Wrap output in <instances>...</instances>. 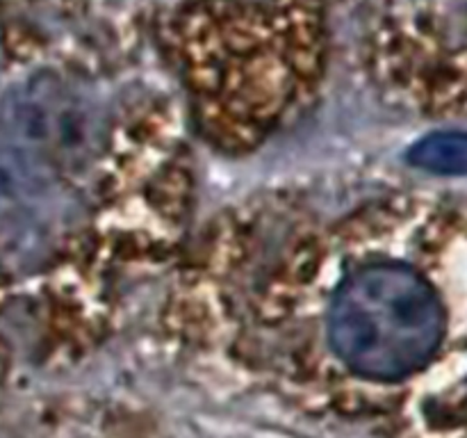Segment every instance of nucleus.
I'll return each mask as SVG.
<instances>
[{
    "label": "nucleus",
    "mask_w": 467,
    "mask_h": 438,
    "mask_svg": "<svg viewBox=\"0 0 467 438\" xmlns=\"http://www.w3.org/2000/svg\"><path fill=\"white\" fill-rule=\"evenodd\" d=\"M409 160L424 172L441 176H467V132H431L410 149Z\"/></svg>",
    "instance_id": "20e7f679"
},
{
    "label": "nucleus",
    "mask_w": 467,
    "mask_h": 438,
    "mask_svg": "<svg viewBox=\"0 0 467 438\" xmlns=\"http://www.w3.org/2000/svg\"><path fill=\"white\" fill-rule=\"evenodd\" d=\"M62 201L53 169L0 141V269L27 272L50 254Z\"/></svg>",
    "instance_id": "7ed1b4c3"
},
{
    "label": "nucleus",
    "mask_w": 467,
    "mask_h": 438,
    "mask_svg": "<svg viewBox=\"0 0 467 438\" xmlns=\"http://www.w3.org/2000/svg\"><path fill=\"white\" fill-rule=\"evenodd\" d=\"M105 140L108 119L99 100L59 76L39 73L0 99V141L53 172L91 164Z\"/></svg>",
    "instance_id": "f03ea898"
},
{
    "label": "nucleus",
    "mask_w": 467,
    "mask_h": 438,
    "mask_svg": "<svg viewBox=\"0 0 467 438\" xmlns=\"http://www.w3.org/2000/svg\"><path fill=\"white\" fill-rule=\"evenodd\" d=\"M328 342L358 377L397 381L436 356L447 310L422 272L395 260L354 267L328 301Z\"/></svg>",
    "instance_id": "f257e3e1"
}]
</instances>
